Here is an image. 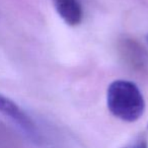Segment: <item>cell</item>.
I'll return each mask as SVG.
<instances>
[{"label":"cell","mask_w":148,"mask_h":148,"mask_svg":"<svg viewBox=\"0 0 148 148\" xmlns=\"http://www.w3.org/2000/svg\"><path fill=\"white\" fill-rule=\"evenodd\" d=\"M56 11L68 25L75 27L82 21L83 12L78 0H52Z\"/></svg>","instance_id":"obj_3"},{"label":"cell","mask_w":148,"mask_h":148,"mask_svg":"<svg viewBox=\"0 0 148 148\" xmlns=\"http://www.w3.org/2000/svg\"><path fill=\"white\" fill-rule=\"evenodd\" d=\"M0 113L12 120L29 135L35 136L37 134L35 125L29 116L17 106L16 103L2 93H0Z\"/></svg>","instance_id":"obj_2"},{"label":"cell","mask_w":148,"mask_h":148,"mask_svg":"<svg viewBox=\"0 0 148 148\" xmlns=\"http://www.w3.org/2000/svg\"><path fill=\"white\" fill-rule=\"evenodd\" d=\"M107 106L114 117L132 123L142 117L145 101L135 83L128 80H115L107 90Z\"/></svg>","instance_id":"obj_1"},{"label":"cell","mask_w":148,"mask_h":148,"mask_svg":"<svg viewBox=\"0 0 148 148\" xmlns=\"http://www.w3.org/2000/svg\"><path fill=\"white\" fill-rule=\"evenodd\" d=\"M124 148H148V144L144 138H140V139L136 140L134 143L125 146Z\"/></svg>","instance_id":"obj_4"}]
</instances>
